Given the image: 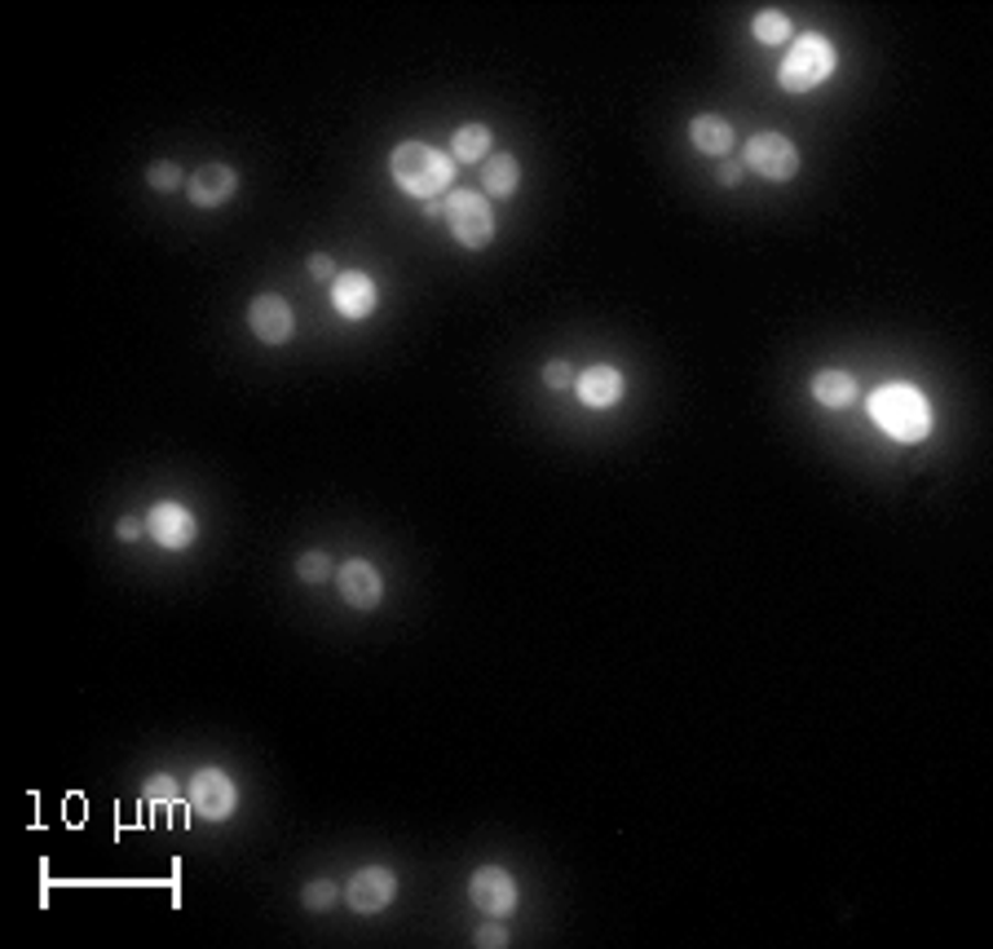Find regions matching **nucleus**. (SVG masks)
Here are the masks:
<instances>
[{"mask_svg":"<svg viewBox=\"0 0 993 949\" xmlns=\"http://www.w3.org/2000/svg\"><path fill=\"white\" fill-rule=\"evenodd\" d=\"M389 173H394L398 190L416 195V199H442L455 186V159L429 142H402L389 155Z\"/></svg>","mask_w":993,"mask_h":949,"instance_id":"obj_1","label":"nucleus"},{"mask_svg":"<svg viewBox=\"0 0 993 949\" xmlns=\"http://www.w3.org/2000/svg\"><path fill=\"white\" fill-rule=\"evenodd\" d=\"M870 420L896 442H923L931 433V402L914 385H883L870 394Z\"/></svg>","mask_w":993,"mask_h":949,"instance_id":"obj_2","label":"nucleus"},{"mask_svg":"<svg viewBox=\"0 0 993 949\" xmlns=\"http://www.w3.org/2000/svg\"><path fill=\"white\" fill-rule=\"evenodd\" d=\"M835 63H839L835 45L826 36L808 32L799 41H791V49L782 58V71H777V85L786 93H808V89H817V85H826L835 76Z\"/></svg>","mask_w":993,"mask_h":949,"instance_id":"obj_3","label":"nucleus"},{"mask_svg":"<svg viewBox=\"0 0 993 949\" xmlns=\"http://www.w3.org/2000/svg\"><path fill=\"white\" fill-rule=\"evenodd\" d=\"M446 230L460 247H490L495 239V212H490V199L477 195V190H446Z\"/></svg>","mask_w":993,"mask_h":949,"instance_id":"obj_4","label":"nucleus"},{"mask_svg":"<svg viewBox=\"0 0 993 949\" xmlns=\"http://www.w3.org/2000/svg\"><path fill=\"white\" fill-rule=\"evenodd\" d=\"M747 168L769 181H791L799 173V146L782 133H755L747 142Z\"/></svg>","mask_w":993,"mask_h":949,"instance_id":"obj_5","label":"nucleus"},{"mask_svg":"<svg viewBox=\"0 0 993 949\" xmlns=\"http://www.w3.org/2000/svg\"><path fill=\"white\" fill-rule=\"evenodd\" d=\"M190 808L203 817V821H225V817H234V808H239V786L230 782V773H221V769H199L195 777H190Z\"/></svg>","mask_w":993,"mask_h":949,"instance_id":"obj_6","label":"nucleus"},{"mask_svg":"<svg viewBox=\"0 0 993 949\" xmlns=\"http://www.w3.org/2000/svg\"><path fill=\"white\" fill-rule=\"evenodd\" d=\"M146 534H151L164 552H186V548L195 543L199 526H195V512H190L186 504L164 499V504H155V508L146 512Z\"/></svg>","mask_w":993,"mask_h":949,"instance_id":"obj_7","label":"nucleus"},{"mask_svg":"<svg viewBox=\"0 0 993 949\" xmlns=\"http://www.w3.org/2000/svg\"><path fill=\"white\" fill-rule=\"evenodd\" d=\"M247 328L261 345H287L291 332H296V313L278 291H265L247 305Z\"/></svg>","mask_w":993,"mask_h":949,"instance_id":"obj_8","label":"nucleus"},{"mask_svg":"<svg viewBox=\"0 0 993 949\" xmlns=\"http://www.w3.org/2000/svg\"><path fill=\"white\" fill-rule=\"evenodd\" d=\"M468 901L490 914V918H504L517 909V879L504 870V865H482L473 879H468Z\"/></svg>","mask_w":993,"mask_h":949,"instance_id":"obj_9","label":"nucleus"},{"mask_svg":"<svg viewBox=\"0 0 993 949\" xmlns=\"http://www.w3.org/2000/svg\"><path fill=\"white\" fill-rule=\"evenodd\" d=\"M331 305H336L341 319H354V323L372 319L376 305H380V287H376L372 274L345 269V274H336V283H331Z\"/></svg>","mask_w":993,"mask_h":949,"instance_id":"obj_10","label":"nucleus"},{"mask_svg":"<svg viewBox=\"0 0 993 949\" xmlns=\"http://www.w3.org/2000/svg\"><path fill=\"white\" fill-rule=\"evenodd\" d=\"M394 896H398V879H394V870H385V865L358 870V874L350 879V892H345L350 909H358V914H380V909L394 905Z\"/></svg>","mask_w":993,"mask_h":949,"instance_id":"obj_11","label":"nucleus"},{"mask_svg":"<svg viewBox=\"0 0 993 949\" xmlns=\"http://www.w3.org/2000/svg\"><path fill=\"white\" fill-rule=\"evenodd\" d=\"M336 587H341V596H345V605H354V609H376L380 600H385V578H380V570L372 565V561H345L341 570H336Z\"/></svg>","mask_w":993,"mask_h":949,"instance_id":"obj_12","label":"nucleus"},{"mask_svg":"<svg viewBox=\"0 0 993 949\" xmlns=\"http://www.w3.org/2000/svg\"><path fill=\"white\" fill-rule=\"evenodd\" d=\"M186 195H190L195 208H221L239 195V173L230 164H203V168L190 173Z\"/></svg>","mask_w":993,"mask_h":949,"instance_id":"obj_13","label":"nucleus"},{"mask_svg":"<svg viewBox=\"0 0 993 949\" xmlns=\"http://www.w3.org/2000/svg\"><path fill=\"white\" fill-rule=\"evenodd\" d=\"M574 389H578V402L587 407V411H609V407H618L622 402V372L618 367H609V363H596V367H587L578 380H574Z\"/></svg>","mask_w":993,"mask_h":949,"instance_id":"obj_14","label":"nucleus"},{"mask_svg":"<svg viewBox=\"0 0 993 949\" xmlns=\"http://www.w3.org/2000/svg\"><path fill=\"white\" fill-rule=\"evenodd\" d=\"M517 186H521V164L512 159V155H490L486 164H482V190L490 195V199H512L517 195Z\"/></svg>","mask_w":993,"mask_h":949,"instance_id":"obj_15","label":"nucleus"},{"mask_svg":"<svg viewBox=\"0 0 993 949\" xmlns=\"http://www.w3.org/2000/svg\"><path fill=\"white\" fill-rule=\"evenodd\" d=\"M689 137H694V146L703 155H729L733 151V124L725 115H711V111L689 124Z\"/></svg>","mask_w":993,"mask_h":949,"instance_id":"obj_16","label":"nucleus"},{"mask_svg":"<svg viewBox=\"0 0 993 949\" xmlns=\"http://www.w3.org/2000/svg\"><path fill=\"white\" fill-rule=\"evenodd\" d=\"M813 398H817V407H826V411H843V407L857 398V385H852L848 372L826 367V372L813 376Z\"/></svg>","mask_w":993,"mask_h":949,"instance_id":"obj_17","label":"nucleus"},{"mask_svg":"<svg viewBox=\"0 0 993 949\" xmlns=\"http://www.w3.org/2000/svg\"><path fill=\"white\" fill-rule=\"evenodd\" d=\"M490 129L486 124H464V129H455V137H451V159L455 164H486L490 159Z\"/></svg>","mask_w":993,"mask_h":949,"instance_id":"obj_18","label":"nucleus"},{"mask_svg":"<svg viewBox=\"0 0 993 949\" xmlns=\"http://www.w3.org/2000/svg\"><path fill=\"white\" fill-rule=\"evenodd\" d=\"M751 32L760 45H782V41H791V19L782 10H760L751 19Z\"/></svg>","mask_w":993,"mask_h":949,"instance_id":"obj_19","label":"nucleus"},{"mask_svg":"<svg viewBox=\"0 0 993 949\" xmlns=\"http://www.w3.org/2000/svg\"><path fill=\"white\" fill-rule=\"evenodd\" d=\"M336 896H341V887L331 883V879H313V883H305V892H300L305 909H313V914H327L331 905H336Z\"/></svg>","mask_w":993,"mask_h":949,"instance_id":"obj_20","label":"nucleus"},{"mask_svg":"<svg viewBox=\"0 0 993 949\" xmlns=\"http://www.w3.org/2000/svg\"><path fill=\"white\" fill-rule=\"evenodd\" d=\"M296 578H300V583H322V578H331V556H327L322 548L300 552V556H296Z\"/></svg>","mask_w":993,"mask_h":949,"instance_id":"obj_21","label":"nucleus"},{"mask_svg":"<svg viewBox=\"0 0 993 949\" xmlns=\"http://www.w3.org/2000/svg\"><path fill=\"white\" fill-rule=\"evenodd\" d=\"M142 795H146V804H173V799L181 795V786H177L173 773H155V777H146Z\"/></svg>","mask_w":993,"mask_h":949,"instance_id":"obj_22","label":"nucleus"},{"mask_svg":"<svg viewBox=\"0 0 993 949\" xmlns=\"http://www.w3.org/2000/svg\"><path fill=\"white\" fill-rule=\"evenodd\" d=\"M146 181L155 190H181V168L177 164H151L146 168Z\"/></svg>","mask_w":993,"mask_h":949,"instance_id":"obj_23","label":"nucleus"},{"mask_svg":"<svg viewBox=\"0 0 993 949\" xmlns=\"http://www.w3.org/2000/svg\"><path fill=\"white\" fill-rule=\"evenodd\" d=\"M543 385H548V389H570V385H574V367H570L565 358H552V363L543 367Z\"/></svg>","mask_w":993,"mask_h":949,"instance_id":"obj_24","label":"nucleus"},{"mask_svg":"<svg viewBox=\"0 0 993 949\" xmlns=\"http://www.w3.org/2000/svg\"><path fill=\"white\" fill-rule=\"evenodd\" d=\"M309 274H313L318 283H336V261H331L327 252H313V256H309Z\"/></svg>","mask_w":993,"mask_h":949,"instance_id":"obj_25","label":"nucleus"},{"mask_svg":"<svg viewBox=\"0 0 993 949\" xmlns=\"http://www.w3.org/2000/svg\"><path fill=\"white\" fill-rule=\"evenodd\" d=\"M473 940H477L482 949H504V945H508V931H504V923H486Z\"/></svg>","mask_w":993,"mask_h":949,"instance_id":"obj_26","label":"nucleus"},{"mask_svg":"<svg viewBox=\"0 0 993 949\" xmlns=\"http://www.w3.org/2000/svg\"><path fill=\"white\" fill-rule=\"evenodd\" d=\"M115 534H120L124 543L142 539V534H146V517H120V521H115Z\"/></svg>","mask_w":993,"mask_h":949,"instance_id":"obj_27","label":"nucleus"},{"mask_svg":"<svg viewBox=\"0 0 993 949\" xmlns=\"http://www.w3.org/2000/svg\"><path fill=\"white\" fill-rule=\"evenodd\" d=\"M720 181H725V186H738V181H742V164H738V159L720 164Z\"/></svg>","mask_w":993,"mask_h":949,"instance_id":"obj_28","label":"nucleus"},{"mask_svg":"<svg viewBox=\"0 0 993 949\" xmlns=\"http://www.w3.org/2000/svg\"><path fill=\"white\" fill-rule=\"evenodd\" d=\"M424 217H429V221L446 217V195H442V199H424Z\"/></svg>","mask_w":993,"mask_h":949,"instance_id":"obj_29","label":"nucleus"}]
</instances>
